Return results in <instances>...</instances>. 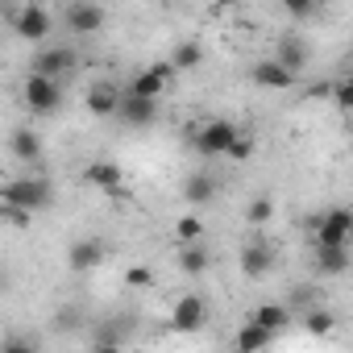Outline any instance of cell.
<instances>
[{
	"label": "cell",
	"mask_w": 353,
	"mask_h": 353,
	"mask_svg": "<svg viewBox=\"0 0 353 353\" xmlns=\"http://www.w3.org/2000/svg\"><path fill=\"white\" fill-rule=\"evenodd\" d=\"M0 204L9 208H21V212H42L54 204V183L42 179V174H17V179H9L5 188H0Z\"/></svg>",
	"instance_id": "1"
},
{
	"label": "cell",
	"mask_w": 353,
	"mask_h": 353,
	"mask_svg": "<svg viewBox=\"0 0 353 353\" xmlns=\"http://www.w3.org/2000/svg\"><path fill=\"white\" fill-rule=\"evenodd\" d=\"M9 154H13L17 162H38V158H42V137H38L34 129H13V133H9Z\"/></svg>",
	"instance_id": "19"
},
{
	"label": "cell",
	"mask_w": 353,
	"mask_h": 353,
	"mask_svg": "<svg viewBox=\"0 0 353 353\" xmlns=\"http://www.w3.org/2000/svg\"><path fill=\"white\" fill-rule=\"evenodd\" d=\"M349 233H353V216H349V208H328V212L316 221V245H328V250L349 245Z\"/></svg>",
	"instance_id": "8"
},
{
	"label": "cell",
	"mask_w": 353,
	"mask_h": 353,
	"mask_svg": "<svg viewBox=\"0 0 353 353\" xmlns=\"http://www.w3.org/2000/svg\"><path fill=\"white\" fill-rule=\"evenodd\" d=\"M270 216H274V200H270V196H254V200L245 204V221H250V225H258V229H262Z\"/></svg>",
	"instance_id": "27"
},
{
	"label": "cell",
	"mask_w": 353,
	"mask_h": 353,
	"mask_svg": "<svg viewBox=\"0 0 353 353\" xmlns=\"http://www.w3.org/2000/svg\"><path fill=\"white\" fill-rule=\"evenodd\" d=\"M104 258H108V245H104L100 237H79V241H71V250H67V270H71V274H92V270L104 266Z\"/></svg>",
	"instance_id": "6"
},
{
	"label": "cell",
	"mask_w": 353,
	"mask_h": 353,
	"mask_svg": "<svg viewBox=\"0 0 353 353\" xmlns=\"http://www.w3.org/2000/svg\"><path fill=\"white\" fill-rule=\"evenodd\" d=\"M274 63H279L283 71H291V75H303L307 63H312V46H307L299 34H283L279 46H274Z\"/></svg>",
	"instance_id": "11"
},
{
	"label": "cell",
	"mask_w": 353,
	"mask_h": 353,
	"mask_svg": "<svg viewBox=\"0 0 353 353\" xmlns=\"http://www.w3.org/2000/svg\"><path fill=\"white\" fill-rule=\"evenodd\" d=\"M303 328H307V336H332V328H336V316H332L328 307H307V316H303Z\"/></svg>",
	"instance_id": "25"
},
{
	"label": "cell",
	"mask_w": 353,
	"mask_h": 353,
	"mask_svg": "<svg viewBox=\"0 0 353 353\" xmlns=\"http://www.w3.org/2000/svg\"><path fill=\"white\" fill-rule=\"evenodd\" d=\"M54 328H59L63 336H71V332H83V328H88V316H83V307H79V303H63V307L54 312Z\"/></svg>",
	"instance_id": "24"
},
{
	"label": "cell",
	"mask_w": 353,
	"mask_h": 353,
	"mask_svg": "<svg viewBox=\"0 0 353 353\" xmlns=\"http://www.w3.org/2000/svg\"><path fill=\"white\" fill-rule=\"evenodd\" d=\"M328 92H332V104H336L341 112H349V108H353V83H349V79H341V83H336V88H328Z\"/></svg>",
	"instance_id": "31"
},
{
	"label": "cell",
	"mask_w": 353,
	"mask_h": 353,
	"mask_svg": "<svg viewBox=\"0 0 353 353\" xmlns=\"http://www.w3.org/2000/svg\"><path fill=\"white\" fill-rule=\"evenodd\" d=\"M216 192H221V179H216L212 170H192L188 179H183V200L188 204H212Z\"/></svg>",
	"instance_id": "15"
},
{
	"label": "cell",
	"mask_w": 353,
	"mask_h": 353,
	"mask_svg": "<svg viewBox=\"0 0 353 353\" xmlns=\"http://www.w3.org/2000/svg\"><path fill=\"white\" fill-rule=\"evenodd\" d=\"M83 183H92V188H100V192L108 196V192L125 188V170H121V162H112V158H96V162L83 166Z\"/></svg>",
	"instance_id": "12"
},
{
	"label": "cell",
	"mask_w": 353,
	"mask_h": 353,
	"mask_svg": "<svg viewBox=\"0 0 353 353\" xmlns=\"http://www.w3.org/2000/svg\"><path fill=\"white\" fill-rule=\"evenodd\" d=\"M204 320H208L204 295H192V291H188L183 299H174V307H170V328H174V332H200Z\"/></svg>",
	"instance_id": "9"
},
{
	"label": "cell",
	"mask_w": 353,
	"mask_h": 353,
	"mask_svg": "<svg viewBox=\"0 0 353 353\" xmlns=\"http://www.w3.org/2000/svg\"><path fill=\"white\" fill-rule=\"evenodd\" d=\"M0 221H9L13 229H26L34 216H30V212H21V208H9V204H0Z\"/></svg>",
	"instance_id": "32"
},
{
	"label": "cell",
	"mask_w": 353,
	"mask_h": 353,
	"mask_svg": "<svg viewBox=\"0 0 353 353\" xmlns=\"http://www.w3.org/2000/svg\"><path fill=\"white\" fill-rule=\"evenodd\" d=\"M208 266H212V254H208L204 245H183V250H179V270H183V274L196 279V274H208Z\"/></svg>",
	"instance_id": "23"
},
{
	"label": "cell",
	"mask_w": 353,
	"mask_h": 353,
	"mask_svg": "<svg viewBox=\"0 0 353 353\" xmlns=\"http://www.w3.org/2000/svg\"><path fill=\"white\" fill-rule=\"evenodd\" d=\"M21 100H26V108H30L34 117H54V112L63 108V83L42 79V75H30V79L21 83Z\"/></svg>",
	"instance_id": "2"
},
{
	"label": "cell",
	"mask_w": 353,
	"mask_h": 353,
	"mask_svg": "<svg viewBox=\"0 0 353 353\" xmlns=\"http://www.w3.org/2000/svg\"><path fill=\"white\" fill-rule=\"evenodd\" d=\"M241 137V129L233 125V121H204L200 129H192V141H196V150L204 154V158H225V150L233 145Z\"/></svg>",
	"instance_id": "3"
},
{
	"label": "cell",
	"mask_w": 353,
	"mask_h": 353,
	"mask_svg": "<svg viewBox=\"0 0 353 353\" xmlns=\"http://www.w3.org/2000/svg\"><path fill=\"white\" fill-rule=\"evenodd\" d=\"M117 100H121V88H117V83H108V79L92 83V88H88V96H83V104H88V112H92V117H112V112H117Z\"/></svg>",
	"instance_id": "17"
},
{
	"label": "cell",
	"mask_w": 353,
	"mask_h": 353,
	"mask_svg": "<svg viewBox=\"0 0 353 353\" xmlns=\"http://www.w3.org/2000/svg\"><path fill=\"white\" fill-rule=\"evenodd\" d=\"M174 237H179V245H200L204 221L200 216H179V221H174Z\"/></svg>",
	"instance_id": "26"
},
{
	"label": "cell",
	"mask_w": 353,
	"mask_h": 353,
	"mask_svg": "<svg viewBox=\"0 0 353 353\" xmlns=\"http://www.w3.org/2000/svg\"><path fill=\"white\" fill-rule=\"evenodd\" d=\"M250 79H254L258 88H266V92H291V88L299 83V75L283 71L274 59H262V63H254V67H250Z\"/></svg>",
	"instance_id": "13"
},
{
	"label": "cell",
	"mask_w": 353,
	"mask_h": 353,
	"mask_svg": "<svg viewBox=\"0 0 353 353\" xmlns=\"http://www.w3.org/2000/svg\"><path fill=\"white\" fill-rule=\"evenodd\" d=\"M312 270H316L320 279H341V274L349 270V245H336V250H328V245H316Z\"/></svg>",
	"instance_id": "16"
},
{
	"label": "cell",
	"mask_w": 353,
	"mask_h": 353,
	"mask_svg": "<svg viewBox=\"0 0 353 353\" xmlns=\"http://www.w3.org/2000/svg\"><path fill=\"white\" fill-rule=\"evenodd\" d=\"M121 92H129V96H137V100H162L166 83L154 75V67H141V71L129 79V88H121Z\"/></svg>",
	"instance_id": "20"
},
{
	"label": "cell",
	"mask_w": 353,
	"mask_h": 353,
	"mask_svg": "<svg viewBox=\"0 0 353 353\" xmlns=\"http://www.w3.org/2000/svg\"><path fill=\"white\" fill-rule=\"evenodd\" d=\"M225 158H233V162H250V158H254V137H250V133H241V137L225 150Z\"/></svg>",
	"instance_id": "29"
},
{
	"label": "cell",
	"mask_w": 353,
	"mask_h": 353,
	"mask_svg": "<svg viewBox=\"0 0 353 353\" xmlns=\"http://www.w3.org/2000/svg\"><path fill=\"white\" fill-rule=\"evenodd\" d=\"M125 283H129L133 291H145V287H154V266H145V262H133V266L125 270Z\"/></svg>",
	"instance_id": "28"
},
{
	"label": "cell",
	"mask_w": 353,
	"mask_h": 353,
	"mask_svg": "<svg viewBox=\"0 0 353 353\" xmlns=\"http://www.w3.org/2000/svg\"><path fill=\"white\" fill-rule=\"evenodd\" d=\"M104 21H108L104 5H92V0H75V5L63 9V26H67V34H100Z\"/></svg>",
	"instance_id": "7"
},
{
	"label": "cell",
	"mask_w": 353,
	"mask_h": 353,
	"mask_svg": "<svg viewBox=\"0 0 353 353\" xmlns=\"http://www.w3.org/2000/svg\"><path fill=\"white\" fill-rule=\"evenodd\" d=\"M13 30H17L21 42H46V38L54 34V17H50V9H42V5H21L17 17H13Z\"/></svg>",
	"instance_id": "5"
},
{
	"label": "cell",
	"mask_w": 353,
	"mask_h": 353,
	"mask_svg": "<svg viewBox=\"0 0 353 353\" xmlns=\"http://www.w3.org/2000/svg\"><path fill=\"white\" fill-rule=\"evenodd\" d=\"M270 341H274V336H270L266 328H258L254 320H245V324L237 328V353H262Z\"/></svg>",
	"instance_id": "22"
},
{
	"label": "cell",
	"mask_w": 353,
	"mask_h": 353,
	"mask_svg": "<svg viewBox=\"0 0 353 353\" xmlns=\"http://www.w3.org/2000/svg\"><path fill=\"white\" fill-rule=\"evenodd\" d=\"M287 13H291V17H316V13H320V5H307V0H291Z\"/></svg>",
	"instance_id": "33"
},
{
	"label": "cell",
	"mask_w": 353,
	"mask_h": 353,
	"mask_svg": "<svg viewBox=\"0 0 353 353\" xmlns=\"http://www.w3.org/2000/svg\"><path fill=\"white\" fill-rule=\"evenodd\" d=\"M92 353H125V345H92Z\"/></svg>",
	"instance_id": "34"
},
{
	"label": "cell",
	"mask_w": 353,
	"mask_h": 353,
	"mask_svg": "<svg viewBox=\"0 0 353 353\" xmlns=\"http://www.w3.org/2000/svg\"><path fill=\"white\" fill-rule=\"evenodd\" d=\"M5 287H9V274H5V270H0V291H5Z\"/></svg>",
	"instance_id": "35"
},
{
	"label": "cell",
	"mask_w": 353,
	"mask_h": 353,
	"mask_svg": "<svg viewBox=\"0 0 353 353\" xmlns=\"http://www.w3.org/2000/svg\"><path fill=\"white\" fill-rule=\"evenodd\" d=\"M79 63V54L71 50V46H42L34 59H30V75H42V79H54L59 83V75H67L71 67Z\"/></svg>",
	"instance_id": "4"
},
{
	"label": "cell",
	"mask_w": 353,
	"mask_h": 353,
	"mask_svg": "<svg viewBox=\"0 0 353 353\" xmlns=\"http://www.w3.org/2000/svg\"><path fill=\"white\" fill-rule=\"evenodd\" d=\"M237 262H241V274H245V279H266V274H270V266H274V250H270L262 237H254V241L241 250V258H237Z\"/></svg>",
	"instance_id": "14"
},
{
	"label": "cell",
	"mask_w": 353,
	"mask_h": 353,
	"mask_svg": "<svg viewBox=\"0 0 353 353\" xmlns=\"http://www.w3.org/2000/svg\"><path fill=\"white\" fill-rule=\"evenodd\" d=\"M166 63H170V71H174V75H179V71H196V67L204 63V46H200V42H179V46L170 50V59H166Z\"/></svg>",
	"instance_id": "21"
},
{
	"label": "cell",
	"mask_w": 353,
	"mask_h": 353,
	"mask_svg": "<svg viewBox=\"0 0 353 353\" xmlns=\"http://www.w3.org/2000/svg\"><path fill=\"white\" fill-rule=\"evenodd\" d=\"M0 353H38V345H34L30 336L13 332V336H5V341H0Z\"/></svg>",
	"instance_id": "30"
},
{
	"label": "cell",
	"mask_w": 353,
	"mask_h": 353,
	"mask_svg": "<svg viewBox=\"0 0 353 353\" xmlns=\"http://www.w3.org/2000/svg\"><path fill=\"white\" fill-rule=\"evenodd\" d=\"M121 125H129V129H150L154 121H158V100H137V96H129V92H121V100H117V112H112Z\"/></svg>",
	"instance_id": "10"
},
{
	"label": "cell",
	"mask_w": 353,
	"mask_h": 353,
	"mask_svg": "<svg viewBox=\"0 0 353 353\" xmlns=\"http://www.w3.org/2000/svg\"><path fill=\"white\" fill-rule=\"evenodd\" d=\"M250 320H254L258 328H266L270 336H279V332H287V324H291V307H287V303H258V307L250 312Z\"/></svg>",
	"instance_id": "18"
}]
</instances>
